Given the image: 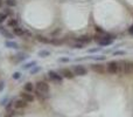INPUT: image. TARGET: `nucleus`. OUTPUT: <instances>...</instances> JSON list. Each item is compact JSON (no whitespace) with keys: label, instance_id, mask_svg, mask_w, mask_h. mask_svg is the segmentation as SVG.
I'll return each instance as SVG.
<instances>
[{"label":"nucleus","instance_id":"nucleus-32","mask_svg":"<svg viewBox=\"0 0 133 117\" xmlns=\"http://www.w3.org/2000/svg\"><path fill=\"white\" fill-rule=\"evenodd\" d=\"M9 8H11V7H7V8H5V9H4V12H5V13H6V14H7V15H8V16H9V15H11V14H12V12L9 11Z\"/></svg>","mask_w":133,"mask_h":117},{"label":"nucleus","instance_id":"nucleus-37","mask_svg":"<svg viewBox=\"0 0 133 117\" xmlns=\"http://www.w3.org/2000/svg\"><path fill=\"white\" fill-rule=\"evenodd\" d=\"M5 117H12L11 115H7V116H5Z\"/></svg>","mask_w":133,"mask_h":117},{"label":"nucleus","instance_id":"nucleus-17","mask_svg":"<svg viewBox=\"0 0 133 117\" xmlns=\"http://www.w3.org/2000/svg\"><path fill=\"white\" fill-rule=\"evenodd\" d=\"M0 33H1V35H2V36L7 38V39H8V40H12V39H13V36H14V34H13V33L8 32V30H7L6 28H4V29H2Z\"/></svg>","mask_w":133,"mask_h":117},{"label":"nucleus","instance_id":"nucleus-19","mask_svg":"<svg viewBox=\"0 0 133 117\" xmlns=\"http://www.w3.org/2000/svg\"><path fill=\"white\" fill-rule=\"evenodd\" d=\"M37 64V62L36 61H30V62H28V63H25L22 66V69H25V70H27V69H30V68H33V67H35Z\"/></svg>","mask_w":133,"mask_h":117},{"label":"nucleus","instance_id":"nucleus-28","mask_svg":"<svg viewBox=\"0 0 133 117\" xmlns=\"http://www.w3.org/2000/svg\"><path fill=\"white\" fill-rule=\"evenodd\" d=\"M70 60H69L68 58H60L58 59V62H63V63H65V62H69Z\"/></svg>","mask_w":133,"mask_h":117},{"label":"nucleus","instance_id":"nucleus-25","mask_svg":"<svg viewBox=\"0 0 133 117\" xmlns=\"http://www.w3.org/2000/svg\"><path fill=\"white\" fill-rule=\"evenodd\" d=\"M50 44H53V45H61V44H62V40H58L57 38H54L53 40H50Z\"/></svg>","mask_w":133,"mask_h":117},{"label":"nucleus","instance_id":"nucleus-15","mask_svg":"<svg viewBox=\"0 0 133 117\" xmlns=\"http://www.w3.org/2000/svg\"><path fill=\"white\" fill-rule=\"evenodd\" d=\"M5 46H6L7 48H11V49H18L19 48V45L16 44V42L12 41V40H7V41H5Z\"/></svg>","mask_w":133,"mask_h":117},{"label":"nucleus","instance_id":"nucleus-24","mask_svg":"<svg viewBox=\"0 0 133 117\" xmlns=\"http://www.w3.org/2000/svg\"><path fill=\"white\" fill-rule=\"evenodd\" d=\"M40 70H41V68L37 67V66H35V67H33V68L30 69V74H32V75H35V74H37Z\"/></svg>","mask_w":133,"mask_h":117},{"label":"nucleus","instance_id":"nucleus-31","mask_svg":"<svg viewBox=\"0 0 133 117\" xmlns=\"http://www.w3.org/2000/svg\"><path fill=\"white\" fill-rule=\"evenodd\" d=\"M125 52L124 51H118V52H115V55H125Z\"/></svg>","mask_w":133,"mask_h":117},{"label":"nucleus","instance_id":"nucleus-27","mask_svg":"<svg viewBox=\"0 0 133 117\" xmlns=\"http://www.w3.org/2000/svg\"><path fill=\"white\" fill-rule=\"evenodd\" d=\"M83 46H84V44H82V42H76L75 45H74V47H75V48H77V49H82L83 48Z\"/></svg>","mask_w":133,"mask_h":117},{"label":"nucleus","instance_id":"nucleus-4","mask_svg":"<svg viewBox=\"0 0 133 117\" xmlns=\"http://www.w3.org/2000/svg\"><path fill=\"white\" fill-rule=\"evenodd\" d=\"M27 106H28V102H26L25 100L21 98V97L15 100L13 103V108L15 109V110H22V109H25Z\"/></svg>","mask_w":133,"mask_h":117},{"label":"nucleus","instance_id":"nucleus-35","mask_svg":"<svg viewBox=\"0 0 133 117\" xmlns=\"http://www.w3.org/2000/svg\"><path fill=\"white\" fill-rule=\"evenodd\" d=\"M2 4H4V0H0V8L2 7Z\"/></svg>","mask_w":133,"mask_h":117},{"label":"nucleus","instance_id":"nucleus-16","mask_svg":"<svg viewBox=\"0 0 133 117\" xmlns=\"http://www.w3.org/2000/svg\"><path fill=\"white\" fill-rule=\"evenodd\" d=\"M23 91H28V93H33L34 91V84L32 82H27L23 85Z\"/></svg>","mask_w":133,"mask_h":117},{"label":"nucleus","instance_id":"nucleus-2","mask_svg":"<svg viewBox=\"0 0 133 117\" xmlns=\"http://www.w3.org/2000/svg\"><path fill=\"white\" fill-rule=\"evenodd\" d=\"M106 73L111 75H119V63L118 61H110L106 64Z\"/></svg>","mask_w":133,"mask_h":117},{"label":"nucleus","instance_id":"nucleus-30","mask_svg":"<svg viewBox=\"0 0 133 117\" xmlns=\"http://www.w3.org/2000/svg\"><path fill=\"white\" fill-rule=\"evenodd\" d=\"M96 32H97V33H101V34H105L104 29H102L101 27H96Z\"/></svg>","mask_w":133,"mask_h":117},{"label":"nucleus","instance_id":"nucleus-18","mask_svg":"<svg viewBox=\"0 0 133 117\" xmlns=\"http://www.w3.org/2000/svg\"><path fill=\"white\" fill-rule=\"evenodd\" d=\"M7 26L11 28H14V27H16V26H19V22L16 19L12 18V19H8V20H7Z\"/></svg>","mask_w":133,"mask_h":117},{"label":"nucleus","instance_id":"nucleus-6","mask_svg":"<svg viewBox=\"0 0 133 117\" xmlns=\"http://www.w3.org/2000/svg\"><path fill=\"white\" fill-rule=\"evenodd\" d=\"M112 44H113V39L112 38H110L109 35H106V34H104V36H102L101 40L98 41V45L99 46H102V47L109 46V45H112Z\"/></svg>","mask_w":133,"mask_h":117},{"label":"nucleus","instance_id":"nucleus-8","mask_svg":"<svg viewBox=\"0 0 133 117\" xmlns=\"http://www.w3.org/2000/svg\"><path fill=\"white\" fill-rule=\"evenodd\" d=\"M91 68H92V70L95 71V73H97V74H104L106 71V68H105V66L104 64H102V63H96V64H92L91 66Z\"/></svg>","mask_w":133,"mask_h":117},{"label":"nucleus","instance_id":"nucleus-33","mask_svg":"<svg viewBox=\"0 0 133 117\" xmlns=\"http://www.w3.org/2000/svg\"><path fill=\"white\" fill-rule=\"evenodd\" d=\"M5 88V81H0V91H2Z\"/></svg>","mask_w":133,"mask_h":117},{"label":"nucleus","instance_id":"nucleus-3","mask_svg":"<svg viewBox=\"0 0 133 117\" xmlns=\"http://www.w3.org/2000/svg\"><path fill=\"white\" fill-rule=\"evenodd\" d=\"M72 71H74V74H75V76H84V75H87V73H88L87 68H85L84 66H82V64H76V66L74 67Z\"/></svg>","mask_w":133,"mask_h":117},{"label":"nucleus","instance_id":"nucleus-9","mask_svg":"<svg viewBox=\"0 0 133 117\" xmlns=\"http://www.w3.org/2000/svg\"><path fill=\"white\" fill-rule=\"evenodd\" d=\"M61 75L63 76V77H65V78H72L74 76H75V74H74V71L71 70V69H68V68H62L61 69Z\"/></svg>","mask_w":133,"mask_h":117},{"label":"nucleus","instance_id":"nucleus-34","mask_svg":"<svg viewBox=\"0 0 133 117\" xmlns=\"http://www.w3.org/2000/svg\"><path fill=\"white\" fill-rule=\"evenodd\" d=\"M129 33H130L131 35H133V25L130 26V28H129Z\"/></svg>","mask_w":133,"mask_h":117},{"label":"nucleus","instance_id":"nucleus-13","mask_svg":"<svg viewBox=\"0 0 133 117\" xmlns=\"http://www.w3.org/2000/svg\"><path fill=\"white\" fill-rule=\"evenodd\" d=\"M78 42H82V44H89V42L92 41V38L89 36V35H81L77 39Z\"/></svg>","mask_w":133,"mask_h":117},{"label":"nucleus","instance_id":"nucleus-22","mask_svg":"<svg viewBox=\"0 0 133 117\" xmlns=\"http://www.w3.org/2000/svg\"><path fill=\"white\" fill-rule=\"evenodd\" d=\"M5 4L7 7H15L18 5V1L16 0H5Z\"/></svg>","mask_w":133,"mask_h":117},{"label":"nucleus","instance_id":"nucleus-20","mask_svg":"<svg viewBox=\"0 0 133 117\" xmlns=\"http://www.w3.org/2000/svg\"><path fill=\"white\" fill-rule=\"evenodd\" d=\"M26 59H28V55L27 54H25V53H19L18 55H15V61L16 62H20V61L26 60Z\"/></svg>","mask_w":133,"mask_h":117},{"label":"nucleus","instance_id":"nucleus-21","mask_svg":"<svg viewBox=\"0 0 133 117\" xmlns=\"http://www.w3.org/2000/svg\"><path fill=\"white\" fill-rule=\"evenodd\" d=\"M37 55H39L40 58H47V56L50 55V52L47 51V49H42V51H40L39 53H37Z\"/></svg>","mask_w":133,"mask_h":117},{"label":"nucleus","instance_id":"nucleus-1","mask_svg":"<svg viewBox=\"0 0 133 117\" xmlns=\"http://www.w3.org/2000/svg\"><path fill=\"white\" fill-rule=\"evenodd\" d=\"M118 63H119V75H130L133 73V62L120 60Z\"/></svg>","mask_w":133,"mask_h":117},{"label":"nucleus","instance_id":"nucleus-5","mask_svg":"<svg viewBox=\"0 0 133 117\" xmlns=\"http://www.w3.org/2000/svg\"><path fill=\"white\" fill-rule=\"evenodd\" d=\"M35 89L39 90V91L49 94V84L47 82H44V81H39V82H36V84H35Z\"/></svg>","mask_w":133,"mask_h":117},{"label":"nucleus","instance_id":"nucleus-26","mask_svg":"<svg viewBox=\"0 0 133 117\" xmlns=\"http://www.w3.org/2000/svg\"><path fill=\"white\" fill-rule=\"evenodd\" d=\"M20 77H21V73H19V71H15V73H13V75H12L13 80H19Z\"/></svg>","mask_w":133,"mask_h":117},{"label":"nucleus","instance_id":"nucleus-14","mask_svg":"<svg viewBox=\"0 0 133 117\" xmlns=\"http://www.w3.org/2000/svg\"><path fill=\"white\" fill-rule=\"evenodd\" d=\"M35 39H36L39 42H41V44H50V40L42 34H37L36 36H35Z\"/></svg>","mask_w":133,"mask_h":117},{"label":"nucleus","instance_id":"nucleus-10","mask_svg":"<svg viewBox=\"0 0 133 117\" xmlns=\"http://www.w3.org/2000/svg\"><path fill=\"white\" fill-rule=\"evenodd\" d=\"M20 97L25 100L26 102H28V103H30V102L34 101V95H33L32 93H28V91H22L20 94Z\"/></svg>","mask_w":133,"mask_h":117},{"label":"nucleus","instance_id":"nucleus-11","mask_svg":"<svg viewBox=\"0 0 133 117\" xmlns=\"http://www.w3.org/2000/svg\"><path fill=\"white\" fill-rule=\"evenodd\" d=\"M12 30H13V34L16 35V36H25V28H21L19 26H16V27L12 28Z\"/></svg>","mask_w":133,"mask_h":117},{"label":"nucleus","instance_id":"nucleus-36","mask_svg":"<svg viewBox=\"0 0 133 117\" xmlns=\"http://www.w3.org/2000/svg\"><path fill=\"white\" fill-rule=\"evenodd\" d=\"M2 29H4V27H2V26H1V23H0V32H1Z\"/></svg>","mask_w":133,"mask_h":117},{"label":"nucleus","instance_id":"nucleus-7","mask_svg":"<svg viewBox=\"0 0 133 117\" xmlns=\"http://www.w3.org/2000/svg\"><path fill=\"white\" fill-rule=\"evenodd\" d=\"M48 75H49V78H50V80L55 81V82H57V83H61L62 82V80H63V76L61 75V74L54 71V70H49Z\"/></svg>","mask_w":133,"mask_h":117},{"label":"nucleus","instance_id":"nucleus-23","mask_svg":"<svg viewBox=\"0 0 133 117\" xmlns=\"http://www.w3.org/2000/svg\"><path fill=\"white\" fill-rule=\"evenodd\" d=\"M7 19H8V15H7V14L5 13L4 11L0 12V23H4L5 21L7 20Z\"/></svg>","mask_w":133,"mask_h":117},{"label":"nucleus","instance_id":"nucleus-12","mask_svg":"<svg viewBox=\"0 0 133 117\" xmlns=\"http://www.w3.org/2000/svg\"><path fill=\"white\" fill-rule=\"evenodd\" d=\"M35 96L37 97V98L40 100V101H44V100L48 98V94L47 93H42V91H39V90L35 89Z\"/></svg>","mask_w":133,"mask_h":117},{"label":"nucleus","instance_id":"nucleus-29","mask_svg":"<svg viewBox=\"0 0 133 117\" xmlns=\"http://www.w3.org/2000/svg\"><path fill=\"white\" fill-rule=\"evenodd\" d=\"M102 49V47H97V48H94V49H89V53H95V52H98V51H101Z\"/></svg>","mask_w":133,"mask_h":117}]
</instances>
